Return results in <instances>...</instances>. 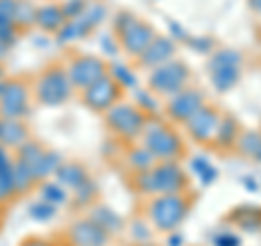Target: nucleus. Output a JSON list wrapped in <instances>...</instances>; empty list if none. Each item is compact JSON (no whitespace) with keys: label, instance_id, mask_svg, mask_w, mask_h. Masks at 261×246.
Listing matches in <instances>:
<instances>
[{"label":"nucleus","instance_id":"1","mask_svg":"<svg viewBox=\"0 0 261 246\" xmlns=\"http://www.w3.org/2000/svg\"><path fill=\"white\" fill-rule=\"evenodd\" d=\"M135 187L142 194H183L190 187V177L178 161H157L150 170L135 175Z\"/></svg>","mask_w":261,"mask_h":246},{"label":"nucleus","instance_id":"2","mask_svg":"<svg viewBox=\"0 0 261 246\" xmlns=\"http://www.w3.org/2000/svg\"><path fill=\"white\" fill-rule=\"evenodd\" d=\"M142 146H146L157 161H178L185 155L181 135L163 120L148 118L142 131Z\"/></svg>","mask_w":261,"mask_h":246},{"label":"nucleus","instance_id":"3","mask_svg":"<svg viewBox=\"0 0 261 246\" xmlns=\"http://www.w3.org/2000/svg\"><path fill=\"white\" fill-rule=\"evenodd\" d=\"M194 199H190L185 192L183 194H157L148 203V218L152 227L161 233L176 231L183 225L192 209Z\"/></svg>","mask_w":261,"mask_h":246},{"label":"nucleus","instance_id":"4","mask_svg":"<svg viewBox=\"0 0 261 246\" xmlns=\"http://www.w3.org/2000/svg\"><path fill=\"white\" fill-rule=\"evenodd\" d=\"M33 94H35V101L44 107H59L68 103L74 94V85L65 72V65H48L35 79Z\"/></svg>","mask_w":261,"mask_h":246},{"label":"nucleus","instance_id":"5","mask_svg":"<svg viewBox=\"0 0 261 246\" xmlns=\"http://www.w3.org/2000/svg\"><path fill=\"white\" fill-rule=\"evenodd\" d=\"M105 122L113 135H118L124 142L142 137V131L148 122V113L142 111L135 103H116L111 109L105 111Z\"/></svg>","mask_w":261,"mask_h":246},{"label":"nucleus","instance_id":"6","mask_svg":"<svg viewBox=\"0 0 261 246\" xmlns=\"http://www.w3.org/2000/svg\"><path fill=\"white\" fill-rule=\"evenodd\" d=\"M190 68H187L185 61L178 59H170L166 63L152 68V72L148 75V89L157 96H174L178 94L183 87H187L190 83Z\"/></svg>","mask_w":261,"mask_h":246},{"label":"nucleus","instance_id":"7","mask_svg":"<svg viewBox=\"0 0 261 246\" xmlns=\"http://www.w3.org/2000/svg\"><path fill=\"white\" fill-rule=\"evenodd\" d=\"M209 75L211 83L218 92H228L240 83L242 77V55L231 48L216 51L209 59Z\"/></svg>","mask_w":261,"mask_h":246},{"label":"nucleus","instance_id":"8","mask_svg":"<svg viewBox=\"0 0 261 246\" xmlns=\"http://www.w3.org/2000/svg\"><path fill=\"white\" fill-rule=\"evenodd\" d=\"M107 15V9L105 5L100 3H92L85 7V11L79 15L74 20H65L63 27L57 31V42L59 44H70V42H76V39H83L92 33L98 24L105 20Z\"/></svg>","mask_w":261,"mask_h":246},{"label":"nucleus","instance_id":"9","mask_svg":"<svg viewBox=\"0 0 261 246\" xmlns=\"http://www.w3.org/2000/svg\"><path fill=\"white\" fill-rule=\"evenodd\" d=\"M81 92H83V103L87 105V109L105 113L107 109H111L116 103L122 101L124 87H122L118 81L107 72L102 79H98L96 83H92L85 89H81Z\"/></svg>","mask_w":261,"mask_h":246},{"label":"nucleus","instance_id":"10","mask_svg":"<svg viewBox=\"0 0 261 246\" xmlns=\"http://www.w3.org/2000/svg\"><path fill=\"white\" fill-rule=\"evenodd\" d=\"M65 72L74 89H85L109 72V65L96 55H76L65 65Z\"/></svg>","mask_w":261,"mask_h":246},{"label":"nucleus","instance_id":"11","mask_svg":"<svg viewBox=\"0 0 261 246\" xmlns=\"http://www.w3.org/2000/svg\"><path fill=\"white\" fill-rule=\"evenodd\" d=\"M202 105H205V94L196 87H183L178 94L170 96L166 103V116L168 120L178 122V125H185L196 111H198Z\"/></svg>","mask_w":261,"mask_h":246},{"label":"nucleus","instance_id":"12","mask_svg":"<svg viewBox=\"0 0 261 246\" xmlns=\"http://www.w3.org/2000/svg\"><path fill=\"white\" fill-rule=\"evenodd\" d=\"M29 103H31L29 85L22 83L20 79H9L3 96H0V116L22 120L24 116H29L31 109Z\"/></svg>","mask_w":261,"mask_h":246},{"label":"nucleus","instance_id":"13","mask_svg":"<svg viewBox=\"0 0 261 246\" xmlns=\"http://www.w3.org/2000/svg\"><path fill=\"white\" fill-rule=\"evenodd\" d=\"M222 120V113L211 105H202V107L194 113V116L185 122V131L196 144H209L214 142V135L218 131V125Z\"/></svg>","mask_w":261,"mask_h":246},{"label":"nucleus","instance_id":"14","mask_svg":"<svg viewBox=\"0 0 261 246\" xmlns=\"http://www.w3.org/2000/svg\"><path fill=\"white\" fill-rule=\"evenodd\" d=\"M154 37H157V33H154V29L150 27V24L137 20V18L130 22L122 33H118L120 48L130 57H140L142 51L152 42Z\"/></svg>","mask_w":261,"mask_h":246},{"label":"nucleus","instance_id":"15","mask_svg":"<svg viewBox=\"0 0 261 246\" xmlns=\"http://www.w3.org/2000/svg\"><path fill=\"white\" fill-rule=\"evenodd\" d=\"M68 244L70 246H107L109 244V233L102 227H98L94 220L81 218L74 220L68 227Z\"/></svg>","mask_w":261,"mask_h":246},{"label":"nucleus","instance_id":"16","mask_svg":"<svg viewBox=\"0 0 261 246\" xmlns=\"http://www.w3.org/2000/svg\"><path fill=\"white\" fill-rule=\"evenodd\" d=\"M174 53H176V46H174L172 39L166 37V35H157L142 51V55L135 57V59H137V63H140L142 68L152 70V68H157V65H161V63L174 59Z\"/></svg>","mask_w":261,"mask_h":246},{"label":"nucleus","instance_id":"17","mask_svg":"<svg viewBox=\"0 0 261 246\" xmlns=\"http://www.w3.org/2000/svg\"><path fill=\"white\" fill-rule=\"evenodd\" d=\"M27 139H31L29 127L18 118H3L0 122V146L7 151H15Z\"/></svg>","mask_w":261,"mask_h":246},{"label":"nucleus","instance_id":"18","mask_svg":"<svg viewBox=\"0 0 261 246\" xmlns=\"http://www.w3.org/2000/svg\"><path fill=\"white\" fill-rule=\"evenodd\" d=\"M228 220L240 227L246 233H257L261 231V207H252V205H244L228 214Z\"/></svg>","mask_w":261,"mask_h":246},{"label":"nucleus","instance_id":"19","mask_svg":"<svg viewBox=\"0 0 261 246\" xmlns=\"http://www.w3.org/2000/svg\"><path fill=\"white\" fill-rule=\"evenodd\" d=\"M240 133H242V129H240L238 118L222 116V120H220V125H218L216 135H214V142H216L218 149L231 151V149H235V142H238Z\"/></svg>","mask_w":261,"mask_h":246},{"label":"nucleus","instance_id":"20","mask_svg":"<svg viewBox=\"0 0 261 246\" xmlns=\"http://www.w3.org/2000/svg\"><path fill=\"white\" fill-rule=\"evenodd\" d=\"M55 177L65 190H74V187H79L85 179H89L87 170L76 161H61V166L55 170Z\"/></svg>","mask_w":261,"mask_h":246},{"label":"nucleus","instance_id":"21","mask_svg":"<svg viewBox=\"0 0 261 246\" xmlns=\"http://www.w3.org/2000/svg\"><path fill=\"white\" fill-rule=\"evenodd\" d=\"M35 24L46 33H57L65 24V15L59 5H44V7H37Z\"/></svg>","mask_w":261,"mask_h":246},{"label":"nucleus","instance_id":"22","mask_svg":"<svg viewBox=\"0 0 261 246\" xmlns=\"http://www.w3.org/2000/svg\"><path fill=\"white\" fill-rule=\"evenodd\" d=\"M87 218H89V220H94V223H96L98 227H102L109 235L120 233L122 229H124V223H122V218H120L113 209L105 207V205H94Z\"/></svg>","mask_w":261,"mask_h":246},{"label":"nucleus","instance_id":"23","mask_svg":"<svg viewBox=\"0 0 261 246\" xmlns=\"http://www.w3.org/2000/svg\"><path fill=\"white\" fill-rule=\"evenodd\" d=\"M61 161H63V157L57 151H44V155L37 159V163L31 168V172H33V177H35V181L37 183H42V181H46V179H50L53 175H55V170L61 166Z\"/></svg>","mask_w":261,"mask_h":246},{"label":"nucleus","instance_id":"24","mask_svg":"<svg viewBox=\"0 0 261 246\" xmlns=\"http://www.w3.org/2000/svg\"><path fill=\"white\" fill-rule=\"evenodd\" d=\"M39 196H42V201L55 205V207L65 205L70 201V192L65 190L59 181H48V179L39 183Z\"/></svg>","mask_w":261,"mask_h":246},{"label":"nucleus","instance_id":"25","mask_svg":"<svg viewBox=\"0 0 261 246\" xmlns=\"http://www.w3.org/2000/svg\"><path fill=\"white\" fill-rule=\"evenodd\" d=\"M33 185H37L33 172L29 170V166H24L22 161H18L13 157V187H15V194H24L27 190H31Z\"/></svg>","mask_w":261,"mask_h":246},{"label":"nucleus","instance_id":"26","mask_svg":"<svg viewBox=\"0 0 261 246\" xmlns=\"http://www.w3.org/2000/svg\"><path fill=\"white\" fill-rule=\"evenodd\" d=\"M35 13L37 7L31 0H18L15 3V13H13V24L18 29H29L35 24Z\"/></svg>","mask_w":261,"mask_h":246},{"label":"nucleus","instance_id":"27","mask_svg":"<svg viewBox=\"0 0 261 246\" xmlns=\"http://www.w3.org/2000/svg\"><path fill=\"white\" fill-rule=\"evenodd\" d=\"M126 161H128V166L133 168L135 172L150 170L154 163H157V159L152 157L150 151L146 149V146H137V149H130L128 155H126Z\"/></svg>","mask_w":261,"mask_h":246},{"label":"nucleus","instance_id":"28","mask_svg":"<svg viewBox=\"0 0 261 246\" xmlns=\"http://www.w3.org/2000/svg\"><path fill=\"white\" fill-rule=\"evenodd\" d=\"M235 146H238V151L242 155H246V157H255V155L259 153V149H261V133L259 131H242L238 142H235Z\"/></svg>","mask_w":261,"mask_h":246},{"label":"nucleus","instance_id":"29","mask_svg":"<svg viewBox=\"0 0 261 246\" xmlns=\"http://www.w3.org/2000/svg\"><path fill=\"white\" fill-rule=\"evenodd\" d=\"M192 170H194V175L200 179V183L202 185H211L218 179V170H216V166L211 163L207 157H194L192 159Z\"/></svg>","mask_w":261,"mask_h":246},{"label":"nucleus","instance_id":"30","mask_svg":"<svg viewBox=\"0 0 261 246\" xmlns=\"http://www.w3.org/2000/svg\"><path fill=\"white\" fill-rule=\"evenodd\" d=\"M72 194H74V201L79 205H92L96 201V196H98V185L92 181V177H89L79 187H74Z\"/></svg>","mask_w":261,"mask_h":246},{"label":"nucleus","instance_id":"31","mask_svg":"<svg viewBox=\"0 0 261 246\" xmlns=\"http://www.w3.org/2000/svg\"><path fill=\"white\" fill-rule=\"evenodd\" d=\"M109 75L116 79L122 87L137 89V79H135L133 72L126 68V65H122V63H111V65H109Z\"/></svg>","mask_w":261,"mask_h":246},{"label":"nucleus","instance_id":"32","mask_svg":"<svg viewBox=\"0 0 261 246\" xmlns=\"http://www.w3.org/2000/svg\"><path fill=\"white\" fill-rule=\"evenodd\" d=\"M135 105L146 113H157L159 111L157 94H152L148 87L146 89H135Z\"/></svg>","mask_w":261,"mask_h":246},{"label":"nucleus","instance_id":"33","mask_svg":"<svg viewBox=\"0 0 261 246\" xmlns=\"http://www.w3.org/2000/svg\"><path fill=\"white\" fill-rule=\"evenodd\" d=\"M29 216L33 220H37V223H48V220H53L57 216V207L46 201H37L29 207Z\"/></svg>","mask_w":261,"mask_h":246},{"label":"nucleus","instance_id":"34","mask_svg":"<svg viewBox=\"0 0 261 246\" xmlns=\"http://www.w3.org/2000/svg\"><path fill=\"white\" fill-rule=\"evenodd\" d=\"M85 7H87L85 0H65L61 5V11L65 15V20H74L85 11Z\"/></svg>","mask_w":261,"mask_h":246},{"label":"nucleus","instance_id":"35","mask_svg":"<svg viewBox=\"0 0 261 246\" xmlns=\"http://www.w3.org/2000/svg\"><path fill=\"white\" fill-rule=\"evenodd\" d=\"M15 3H18V0H0V27H9V24H13Z\"/></svg>","mask_w":261,"mask_h":246},{"label":"nucleus","instance_id":"36","mask_svg":"<svg viewBox=\"0 0 261 246\" xmlns=\"http://www.w3.org/2000/svg\"><path fill=\"white\" fill-rule=\"evenodd\" d=\"M187 46L194 48V51H198V53H211V48H214V39L202 37V35H190L187 37Z\"/></svg>","mask_w":261,"mask_h":246},{"label":"nucleus","instance_id":"37","mask_svg":"<svg viewBox=\"0 0 261 246\" xmlns=\"http://www.w3.org/2000/svg\"><path fill=\"white\" fill-rule=\"evenodd\" d=\"M214 246H242V237L238 233L222 231L214 237Z\"/></svg>","mask_w":261,"mask_h":246},{"label":"nucleus","instance_id":"38","mask_svg":"<svg viewBox=\"0 0 261 246\" xmlns=\"http://www.w3.org/2000/svg\"><path fill=\"white\" fill-rule=\"evenodd\" d=\"M130 233H133L135 242H148L150 240V229H148V225H146V223H142V220L133 223V227H130Z\"/></svg>","mask_w":261,"mask_h":246},{"label":"nucleus","instance_id":"39","mask_svg":"<svg viewBox=\"0 0 261 246\" xmlns=\"http://www.w3.org/2000/svg\"><path fill=\"white\" fill-rule=\"evenodd\" d=\"M133 20H135V15H133V13H128V11H122V13H118V18L113 20V31H116V35H118V33L124 31V29H126V27H128V24L133 22Z\"/></svg>","mask_w":261,"mask_h":246},{"label":"nucleus","instance_id":"40","mask_svg":"<svg viewBox=\"0 0 261 246\" xmlns=\"http://www.w3.org/2000/svg\"><path fill=\"white\" fill-rule=\"evenodd\" d=\"M13 196H15V192H13L11 187H9V185H7V183L3 181V179H0V205H3V203H7L9 199H13Z\"/></svg>","mask_w":261,"mask_h":246},{"label":"nucleus","instance_id":"41","mask_svg":"<svg viewBox=\"0 0 261 246\" xmlns=\"http://www.w3.org/2000/svg\"><path fill=\"white\" fill-rule=\"evenodd\" d=\"M20 246H53V244L48 240H44V237H35V235H33V237H27V240H24Z\"/></svg>","mask_w":261,"mask_h":246},{"label":"nucleus","instance_id":"42","mask_svg":"<svg viewBox=\"0 0 261 246\" xmlns=\"http://www.w3.org/2000/svg\"><path fill=\"white\" fill-rule=\"evenodd\" d=\"M183 244H185V235H183V233L170 231V237H168V246H183Z\"/></svg>","mask_w":261,"mask_h":246},{"label":"nucleus","instance_id":"43","mask_svg":"<svg viewBox=\"0 0 261 246\" xmlns=\"http://www.w3.org/2000/svg\"><path fill=\"white\" fill-rule=\"evenodd\" d=\"M170 31H172V35H174L176 39H183V42H187V37H190V35H187V31L178 27L176 22H172V24H170Z\"/></svg>","mask_w":261,"mask_h":246},{"label":"nucleus","instance_id":"44","mask_svg":"<svg viewBox=\"0 0 261 246\" xmlns=\"http://www.w3.org/2000/svg\"><path fill=\"white\" fill-rule=\"evenodd\" d=\"M111 39H113V35H102L100 37V46L105 48V51H109V55H116V44L111 46Z\"/></svg>","mask_w":261,"mask_h":246},{"label":"nucleus","instance_id":"45","mask_svg":"<svg viewBox=\"0 0 261 246\" xmlns=\"http://www.w3.org/2000/svg\"><path fill=\"white\" fill-rule=\"evenodd\" d=\"M9 51H11V46H9V44H5L3 39H0V61H3L5 57L9 55Z\"/></svg>","mask_w":261,"mask_h":246},{"label":"nucleus","instance_id":"46","mask_svg":"<svg viewBox=\"0 0 261 246\" xmlns=\"http://www.w3.org/2000/svg\"><path fill=\"white\" fill-rule=\"evenodd\" d=\"M244 183H246V187H250V190H257V181H250V179H244Z\"/></svg>","mask_w":261,"mask_h":246},{"label":"nucleus","instance_id":"47","mask_svg":"<svg viewBox=\"0 0 261 246\" xmlns=\"http://www.w3.org/2000/svg\"><path fill=\"white\" fill-rule=\"evenodd\" d=\"M250 5H252V7H255V9H257V11H261V0H250Z\"/></svg>","mask_w":261,"mask_h":246},{"label":"nucleus","instance_id":"48","mask_svg":"<svg viewBox=\"0 0 261 246\" xmlns=\"http://www.w3.org/2000/svg\"><path fill=\"white\" fill-rule=\"evenodd\" d=\"M5 87H7V81L3 79V81H0V96H3V92H5Z\"/></svg>","mask_w":261,"mask_h":246},{"label":"nucleus","instance_id":"49","mask_svg":"<svg viewBox=\"0 0 261 246\" xmlns=\"http://www.w3.org/2000/svg\"><path fill=\"white\" fill-rule=\"evenodd\" d=\"M255 159H257V161H259V163H261V149H259V153H257V155H255Z\"/></svg>","mask_w":261,"mask_h":246},{"label":"nucleus","instance_id":"50","mask_svg":"<svg viewBox=\"0 0 261 246\" xmlns=\"http://www.w3.org/2000/svg\"><path fill=\"white\" fill-rule=\"evenodd\" d=\"M0 81H3V68H0Z\"/></svg>","mask_w":261,"mask_h":246},{"label":"nucleus","instance_id":"51","mask_svg":"<svg viewBox=\"0 0 261 246\" xmlns=\"http://www.w3.org/2000/svg\"><path fill=\"white\" fill-rule=\"evenodd\" d=\"M0 122H3V116H0Z\"/></svg>","mask_w":261,"mask_h":246},{"label":"nucleus","instance_id":"52","mask_svg":"<svg viewBox=\"0 0 261 246\" xmlns=\"http://www.w3.org/2000/svg\"><path fill=\"white\" fill-rule=\"evenodd\" d=\"M68 246H70V244H68Z\"/></svg>","mask_w":261,"mask_h":246}]
</instances>
